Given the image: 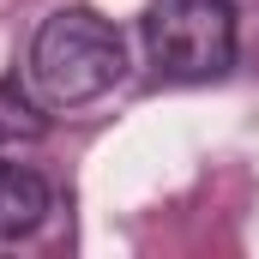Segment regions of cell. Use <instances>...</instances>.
Here are the masks:
<instances>
[{
	"instance_id": "277c9868",
	"label": "cell",
	"mask_w": 259,
	"mask_h": 259,
	"mask_svg": "<svg viewBox=\"0 0 259 259\" xmlns=\"http://www.w3.org/2000/svg\"><path fill=\"white\" fill-rule=\"evenodd\" d=\"M18 139H42V115L12 84H0V145H18Z\"/></svg>"
},
{
	"instance_id": "6da1fadb",
	"label": "cell",
	"mask_w": 259,
	"mask_h": 259,
	"mask_svg": "<svg viewBox=\"0 0 259 259\" xmlns=\"http://www.w3.org/2000/svg\"><path fill=\"white\" fill-rule=\"evenodd\" d=\"M121 72H127V42L91 6H66L55 18H42L36 42H30V84L49 109H78V103L115 91Z\"/></svg>"
},
{
	"instance_id": "7a4b0ae2",
	"label": "cell",
	"mask_w": 259,
	"mask_h": 259,
	"mask_svg": "<svg viewBox=\"0 0 259 259\" xmlns=\"http://www.w3.org/2000/svg\"><path fill=\"white\" fill-rule=\"evenodd\" d=\"M145 49H151V66L169 78H217L235 61V6L229 0H151Z\"/></svg>"
},
{
	"instance_id": "3957f363",
	"label": "cell",
	"mask_w": 259,
	"mask_h": 259,
	"mask_svg": "<svg viewBox=\"0 0 259 259\" xmlns=\"http://www.w3.org/2000/svg\"><path fill=\"white\" fill-rule=\"evenodd\" d=\"M49 181L36 169H18V163H0V241H18L30 235L42 217H49Z\"/></svg>"
}]
</instances>
